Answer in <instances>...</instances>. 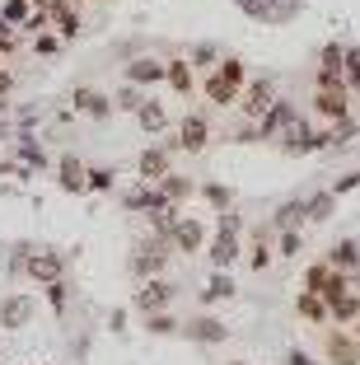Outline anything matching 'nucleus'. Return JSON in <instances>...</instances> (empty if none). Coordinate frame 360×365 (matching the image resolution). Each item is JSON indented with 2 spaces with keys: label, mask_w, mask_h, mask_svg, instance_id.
<instances>
[{
  "label": "nucleus",
  "mask_w": 360,
  "mask_h": 365,
  "mask_svg": "<svg viewBox=\"0 0 360 365\" xmlns=\"http://www.w3.org/2000/svg\"><path fill=\"white\" fill-rule=\"evenodd\" d=\"M71 113L108 118V113H113V103H108V94H98V89H75V94H71Z\"/></svg>",
  "instance_id": "6ab92c4d"
},
{
  "label": "nucleus",
  "mask_w": 360,
  "mask_h": 365,
  "mask_svg": "<svg viewBox=\"0 0 360 365\" xmlns=\"http://www.w3.org/2000/svg\"><path fill=\"white\" fill-rule=\"evenodd\" d=\"M234 5L257 24H286V19H295V14L304 10V0H234Z\"/></svg>",
  "instance_id": "7ed1b4c3"
},
{
  "label": "nucleus",
  "mask_w": 360,
  "mask_h": 365,
  "mask_svg": "<svg viewBox=\"0 0 360 365\" xmlns=\"http://www.w3.org/2000/svg\"><path fill=\"white\" fill-rule=\"evenodd\" d=\"M14 43H19V33H14L10 24L0 19V56H5V52H14Z\"/></svg>",
  "instance_id": "a18cd8bd"
},
{
  "label": "nucleus",
  "mask_w": 360,
  "mask_h": 365,
  "mask_svg": "<svg viewBox=\"0 0 360 365\" xmlns=\"http://www.w3.org/2000/svg\"><path fill=\"white\" fill-rule=\"evenodd\" d=\"M173 155L164 150V145H145L140 150V160H136V173H140V182H159L164 173H173Z\"/></svg>",
  "instance_id": "1a4fd4ad"
},
{
  "label": "nucleus",
  "mask_w": 360,
  "mask_h": 365,
  "mask_svg": "<svg viewBox=\"0 0 360 365\" xmlns=\"http://www.w3.org/2000/svg\"><path fill=\"white\" fill-rule=\"evenodd\" d=\"M234 98H239V89H234V85H225V80L211 71V80H206V103H211V108H230Z\"/></svg>",
  "instance_id": "cd10ccee"
},
{
  "label": "nucleus",
  "mask_w": 360,
  "mask_h": 365,
  "mask_svg": "<svg viewBox=\"0 0 360 365\" xmlns=\"http://www.w3.org/2000/svg\"><path fill=\"white\" fill-rule=\"evenodd\" d=\"M341 56H346V47H341V43H328L323 52H318V71H332V76H341Z\"/></svg>",
  "instance_id": "f704fd0d"
},
{
  "label": "nucleus",
  "mask_w": 360,
  "mask_h": 365,
  "mask_svg": "<svg viewBox=\"0 0 360 365\" xmlns=\"http://www.w3.org/2000/svg\"><path fill=\"white\" fill-rule=\"evenodd\" d=\"M341 80H346V89H360V47H346V56H341Z\"/></svg>",
  "instance_id": "72a5a7b5"
},
{
  "label": "nucleus",
  "mask_w": 360,
  "mask_h": 365,
  "mask_svg": "<svg viewBox=\"0 0 360 365\" xmlns=\"http://www.w3.org/2000/svg\"><path fill=\"white\" fill-rule=\"evenodd\" d=\"M295 118H299L295 103H290V98H276V103L262 113V122H257V140H286V131H290Z\"/></svg>",
  "instance_id": "423d86ee"
},
{
  "label": "nucleus",
  "mask_w": 360,
  "mask_h": 365,
  "mask_svg": "<svg viewBox=\"0 0 360 365\" xmlns=\"http://www.w3.org/2000/svg\"><path fill=\"white\" fill-rule=\"evenodd\" d=\"M234 365H244V361H234Z\"/></svg>",
  "instance_id": "6e6d98bb"
},
{
  "label": "nucleus",
  "mask_w": 360,
  "mask_h": 365,
  "mask_svg": "<svg viewBox=\"0 0 360 365\" xmlns=\"http://www.w3.org/2000/svg\"><path fill=\"white\" fill-rule=\"evenodd\" d=\"M182 337H187V342H225V337H230V328H225L220 319H211V314H202V319H192V323H182L178 328Z\"/></svg>",
  "instance_id": "9d476101"
},
{
  "label": "nucleus",
  "mask_w": 360,
  "mask_h": 365,
  "mask_svg": "<svg viewBox=\"0 0 360 365\" xmlns=\"http://www.w3.org/2000/svg\"><path fill=\"white\" fill-rule=\"evenodd\" d=\"M24 323H33V295H5L0 300V328H24Z\"/></svg>",
  "instance_id": "f8f14e48"
},
{
  "label": "nucleus",
  "mask_w": 360,
  "mask_h": 365,
  "mask_svg": "<svg viewBox=\"0 0 360 365\" xmlns=\"http://www.w3.org/2000/svg\"><path fill=\"white\" fill-rule=\"evenodd\" d=\"M360 187V173H346L341 182H332V197H341V192H356Z\"/></svg>",
  "instance_id": "de8ad7c7"
},
{
  "label": "nucleus",
  "mask_w": 360,
  "mask_h": 365,
  "mask_svg": "<svg viewBox=\"0 0 360 365\" xmlns=\"http://www.w3.org/2000/svg\"><path fill=\"white\" fill-rule=\"evenodd\" d=\"M136 122H140V131H145V136H164V131H169V113H164V103H159V98H145V103L136 108Z\"/></svg>",
  "instance_id": "dca6fc26"
},
{
  "label": "nucleus",
  "mask_w": 360,
  "mask_h": 365,
  "mask_svg": "<svg viewBox=\"0 0 360 365\" xmlns=\"http://www.w3.org/2000/svg\"><path fill=\"white\" fill-rule=\"evenodd\" d=\"M187 56H192V66H202V71H215V66H220V61H215V56H220V52H215V43H197Z\"/></svg>",
  "instance_id": "4c0bfd02"
},
{
  "label": "nucleus",
  "mask_w": 360,
  "mask_h": 365,
  "mask_svg": "<svg viewBox=\"0 0 360 365\" xmlns=\"http://www.w3.org/2000/svg\"><path fill=\"white\" fill-rule=\"evenodd\" d=\"M295 314H299V319H309V323H328V300L299 290V295H295Z\"/></svg>",
  "instance_id": "a878e982"
},
{
  "label": "nucleus",
  "mask_w": 360,
  "mask_h": 365,
  "mask_svg": "<svg viewBox=\"0 0 360 365\" xmlns=\"http://www.w3.org/2000/svg\"><path fill=\"white\" fill-rule=\"evenodd\" d=\"M85 173H89V169L75 160V155H66V160L56 164V182H61L66 192H85Z\"/></svg>",
  "instance_id": "b1692460"
},
{
  "label": "nucleus",
  "mask_w": 360,
  "mask_h": 365,
  "mask_svg": "<svg viewBox=\"0 0 360 365\" xmlns=\"http://www.w3.org/2000/svg\"><path fill=\"white\" fill-rule=\"evenodd\" d=\"M47 24H52V19H47L43 10H33V14H29V24H24V33H33V38H38V33H47Z\"/></svg>",
  "instance_id": "c03bdc74"
},
{
  "label": "nucleus",
  "mask_w": 360,
  "mask_h": 365,
  "mask_svg": "<svg viewBox=\"0 0 360 365\" xmlns=\"http://www.w3.org/2000/svg\"><path fill=\"white\" fill-rule=\"evenodd\" d=\"M33 52H38V56H56V52H61V38H52V33H38V38H33Z\"/></svg>",
  "instance_id": "79ce46f5"
},
{
  "label": "nucleus",
  "mask_w": 360,
  "mask_h": 365,
  "mask_svg": "<svg viewBox=\"0 0 360 365\" xmlns=\"http://www.w3.org/2000/svg\"><path fill=\"white\" fill-rule=\"evenodd\" d=\"M304 220H309V215H304V202L295 197V202H281V206H276V215H272V230H281V235H286V230H299Z\"/></svg>",
  "instance_id": "393cba45"
},
{
  "label": "nucleus",
  "mask_w": 360,
  "mask_h": 365,
  "mask_svg": "<svg viewBox=\"0 0 360 365\" xmlns=\"http://www.w3.org/2000/svg\"><path fill=\"white\" fill-rule=\"evenodd\" d=\"M159 80H164V61H159V56H136V61L127 66V85H159Z\"/></svg>",
  "instance_id": "f3484780"
},
{
  "label": "nucleus",
  "mask_w": 360,
  "mask_h": 365,
  "mask_svg": "<svg viewBox=\"0 0 360 365\" xmlns=\"http://www.w3.org/2000/svg\"><path fill=\"white\" fill-rule=\"evenodd\" d=\"M14 150H19V164H24V169H47L43 145H38V140H33L29 131H19V145H14Z\"/></svg>",
  "instance_id": "bb28decb"
},
{
  "label": "nucleus",
  "mask_w": 360,
  "mask_h": 365,
  "mask_svg": "<svg viewBox=\"0 0 360 365\" xmlns=\"http://www.w3.org/2000/svg\"><path fill=\"white\" fill-rule=\"evenodd\" d=\"M10 89H14V76H10V71H0V98L10 94Z\"/></svg>",
  "instance_id": "8fccbe9b"
},
{
  "label": "nucleus",
  "mask_w": 360,
  "mask_h": 365,
  "mask_svg": "<svg viewBox=\"0 0 360 365\" xmlns=\"http://www.w3.org/2000/svg\"><path fill=\"white\" fill-rule=\"evenodd\" d=\"M360 319V290H346V295H337V300L328 304V323H356Z\"/></svg>",
  "instance_id": "5701e85b"
},
{
  "label": "nucleus",
  "mask_w": 360,
  "mask_h": 365,
  "mask_svg": "<svg viewBox=\"0 0 360 365\" xmlns=\"http://www.w3.org/2000/svg\"><path fill=\"white\" fill-rule=\"evenodd\" d=\"M29 5H33V10H43V14H47V10L56 5V0H29Z\"/></svg>",
  "instance_id": "3c124183"
},
{
  "label": "nucleus",
  "mask_w": 360,
  "mask_h": 365,
  "mask_svg": "<svg viewBox=\"0 0 360 365\" xmlns=\"http://www.w3.org/2000/svg\"><path fill=\"white\" fill-rule=\"evenodd\" d=\"M169 239H150V244H140L136 253H131V277L140 281H155L159 272H164V262H169Z\"/></svg>",
  "instance_id": "39448f33"
},
{
  "label": "nucleus",
  "mask_w": 360,
  "mask_h": 365,
  "mask_svg": "<svg viewBox=\"0 0 360 365\" xmlns=\"http://www.w3.org/2000/svg\"><path fill=\"white\" fill-rule=\"evenodd\" d=\"M314 113L337 127V122H351V89H314Z\"/></svg>",
  "instance_id": "0eeeda50"
},
{
  "label": "nucleus",
  "mask_w": 360,
  "mask_h": 365,
  "mask_svg": "<svg viewBox=\"0 0 360 365\" xmlns=\"http://www.w3.org/2000/svg\"><path fill=\"white\" fill-rule=\"evenodd\" d=\"M351 337H356V342H360V319H356V323H351Z\"/></svg>",
  "instance_id": "603ef678"
},
{
  "label": "nucleus",
  "mask_w": 360,
  "mask_h": 365,
  "mask_svg": "<svg viewBox=\"0 0 360 365\" xmlns=\"http://www.w3.org/2000/svg\"><path fill=\"white\" fill-rule=\"evenodd\" d=\"M47 304H52L56 314H66V304H71V286H66V281H56V286H47Z\"/></svg>",
  "instance_id": "a19ab883"
},
{
  "label": "nucleus",
  "mask_w": 360,
  "mask_h": 365,
  "mask_svg": "<svg viewBox=\"0 0 360 365\" xmlns=\"http://www.w3.org/2000/svg\"><path fill=\"white\" fill-rule=\"evenodd\" d=\"M197 192H202V197H206V202H211V206H220V211H225V206L234 202V192H230V187H225V182H202Z\"/></svg>",
  "instance_id": "e433bc0d"
},
{
  "label": "nucleus",
  "mask_w": 360,
  "mask_h": 365,
  "mask_svg": "<svg viewBox=\"0 0 360 365\" xmlns=\"http://www.w3.org/2000/svg\"><path fill=\"white\" fill-rule=\"evenodd\" d=\"M24 277H29L33 286H43V290L56 286V281H66V253H61V248H47V244H33Z\"/></svg>",
  "instance_id": "f257e3e1"
},
{
  "label": "nucleus",
  "mask_w": 360,
  "mask_h": 365,
  "mask_svg": "<svg viewBox=\"0 0 360 365\" xmlns=\"http://www.w3.org/2000/svg\"><path fill=\"white\" fill-rule=\"evenodd\" d=\"M230 295H234V281L225 277V272H215V277L202 286V300H206V304H215V300H230Z\"/></svg>",
  "instance_id": "c756f323"
},
{
  "label": "nucleus",
  "mask_w": 360,
  "mask_h": 365,
  "mask_svg": "<svg viewBox=\"0 0 360 365\" xmlns=\"http://www.w3.org/2000/svg\"><path fill=\"white\" fill-rule=\"evenodd\" d=\"M145 328H150V333H159V337H164V333H178L182 323L173 319L169 309H164V314H150V319H145Z\"/></svg>",
  "instance_id": "58836bf2"
},
{
  "label": "nucleus",
  "mask_w": 360,
  "mask_h": 365,
  "mask_svg": "<svg viewBox=\"0 0 360 365\" xmlns=\"http://www.w3.org/2000/svg\"><path fill=\"white\" fill-rule=\"evenodd\" d=\"M29 14H33V5H29V0H5V5H0V19L10 24V29H14V24L24 29V24H29Z\"/></svg>",
  "instance_id": "473e14b6"
},
{
  "label": "nucleus",
  "mask_w": 360,
  "mask_h": 365,
  "mask_svg": "<svg viewBox=\"0 0 360 365\" xmlns=\"http://www.w3.org/2000/svg\"><path fill=\"white\" fill-rule=\"evenodd\" d=\"M272 103H276V85H272L267 76H257L253 85L244 89V118H248V122L257 127V122H262V113H267Z\"/></svg>",
  "instance_id": "6e6552de"
},
{
  "label": "nucleus",
  "mask_w": 360,
  "mask_h": 365,
  "mask_svg": "<svg viewBox=\"0 0 360 365\" xmlns=\"http://www.w3.org/2000/svg\"><path fill=\"white\" fill-rule=\"evenodd\" d=\"M117 103H122V108H131V113H136V108L145 103V94H140L136 85H127V89H122V94H117Z\"/></svg>",
  "instance_id": "37998d69"
},
{
  "label": "nucleus",
  "mask_w": 360,
  "mask_h": 365,
  "mask_svg": "<svg viewBox=\"0 0 360 365\" xmlns=\"http://www.w3.org/2000/svg\"><path fill=\"white\" fill-rule=\"evenodd\" d=\"M155 187L164 192V202H169V206H182V202H187L192 192H197V182H192L187 173H164V178L155 182Z\"/></svg>",
  "instance_id": "a211bd4d"
},
{
  "label": "nucleus",
  "mask_w": 360,
  "mask_h": 365,
  "mask_svg": "<svg viewBox=\"0 0 360 365\" xmlns=\"http://www.w3.org/2000/svg\"><path fill=\"white\" fill-rule=\"evenodd\" d=\"M117 182V169H89L85 173V192H108Z\"/></svg>",
  "instance_id": "c9c22d12"
},
{
  "label": "nucleus",
  "mask_w": 360,
  "mask_h": 365,
  "mask_svg": "<svg viewBox=\"0 0 360 365\" xmlns=\"http://www.w3.org/2000/svg\"><path fill=\"white\" fill-rule=\"evenodd\" d=\"M122 206H127V211H150V215H159L169 202H164V192H159L155 182H140V187H131V192L122 197Z\"/></svg>",
  "instance_id": "4468645a"
},
{
  "label": "nucleus",
  "mask_w": 360,
  "mask_h": 365,
  "mask_svg": "<svg viewBox=\"0 0 360 365\" xmlns=\"http://www.w3.org/2000/svg\"><path fill=\"white\" fill-rule=\"evenodd\" d=\"M164 80H169V89H173L178 98H187V94H192V85H197V80H192V66L182 61V56L164 61Z\"/></svg>",
  "instance_id": "412c9836"
},
{
  "label": "nucleus",
  "mask_w": 360,
  "mask_h": 365,
  "mask_svg": "<svg viewBox=\"0 0 360 365\" xmlns=\"http://www.w3.org/2000/svg\"><path fill=\"white\" fill-rule=\"evenodd\" d=\"M80 5H85V0H80Z\"/></svg>",
  "instance_id": "4d7b16f0"
},
{
  "label": "nucleus",
  "mask_w": 360,
  "mask_h": 365,
  "mask_svg": "<svg viewBox=\"0 0 360 365\" xmlns=\"http://www.w3.org/2000/svg\"><path fill=\"white\" fill-rule=\"evenodd\" d=\"M206 253H211L215 272H225L234 258H239V253H244V248H239V235H220V230H215V239H211V248H206Z\"/></svg>",
  "instance_id": "aec40b11"
},
{
  "label": "nucleus",
  "mask_w": 360,
  "mask_h": 365,
  "mask_svg": "<svg viewBox=\"0 0 360 365\" xmlns=\"http://www.w3.org/2000/svg\"><path fill=\"white\" fill-rule=\"evenodd\" d=\"M215 76H220L225 85L244 89V61H239V56H220V66H215Z\"/></svg>",
  "instance_id": "2f4dec72"
},
{
  "label": "nucleus",
  "mask_w": 360,
  "mask_h": 365,
  "mask_svg": "<svg viewBox=\"0 0 360 365\" xmlns=\"http://www.w3.org/2000/svg\"><path fill=\"white\" fill-rule=\"evenodd\" d=\"M5 136H10V122H0V140H5Z\"/></svg>",
  "instance_id": "864d4df0"
},
{
  "label": "nucleus",
  "mask_w": 360,
  "mask_h": 365,
  "mask_svg": "<svg viewBox=\"0 0 360 365\" xmlns=\"http://www.w3.org/2000/svg\"><path fill=\"white\" fill-rule=\"evenodd\" d=\"M332 211H337V197H332V192H314L304 202V215H309V220H328Z\"/></svg>",
  "instance_id": "c85d7f7f"
},
{
  "label": "nucleus",
  "mask_w": 360,
  "mask_h": 365,
  "mask_svg": "<svg viewBox=\"0 0 360 365\" xmlns=\"http://www.w3.org/2000/svg\"><path fill=\"white\" fill-rule=\"evenodd\" d=\"M323 262L337 267V272H356L360 267V244H356V239H341V244L328 248V258H323Z\"/></svg>",
  "instance_id": "4be33fe9"
},
{
  "label": "nucleus",
  "mask_w": 360,
  "mask_h": 365,
  "mask_svg": "<svg viewBox=\"0 0 360 365\" xmlns=\"http://www.w3.org/2000/svg\"><path fill=\"white\" fill-rule=\"evenodd\" d=\"M267 235H272V225H257V244H253V253H248L253 272H267V267H272V248H267Z\"/></svg>",
  "instance_id": "7c9ffc66"
},
{
  "label": "nucleus",
  "mask_w": 360,
  "mask_h": 365,
  "mask_svg": "<svg viewBox=\"0 0 360 365\" xmlns=\"http://www.w3.org/2000/svg\"><path fill=\"white\" fill-rule=\"evenodd\" d=\"M239 230H244V220L234 211H220V235H239Z\"/></svg>",
  "instance_id": "49530a36"
},
{
  "label": "nucleus",
  "mask_w": 360,
  "mask_h": 365,
  "mask_svg": "<svg viewBox=\"0 0 360 365\" xmlns=\"http://www.w3.org/2000/svg\"><path fill=\"white\" fill-rule=\"evenodd\" d=\"M286 365H318L309 351H299V346H290V356H286Z\"/></svg>",
  "instance_id": "09e8293b"
},
{
  "label": "nucleus",
  "mask_w": 360,
  "mask_h": 365,
  "mask_svg": "<svg viewBox=\"0 0 360 365\" xmlns=\"http://www.w3.org/2000/svg\"><path fill=\"white\" fill-rule=\"evenodd\" d=\"M328 356L337 365H360V342L346 333V328H332L328 333Z\"/></svg>",
  "instance_id": "2eb2a0df"
},
{
  "label": "nucleus",
  "mask_w": 360,
  "mask_h": 365,
  "mask_svg": "<svg viewBox=\"0 0 360 365\" xmlns=\"http://www.w3.org/2000/svg\"><path fill=\"white\" fill-rule=\"evenodd\" d=\"M169 244H173V248H182V253H197V248L206 244V225L197 220V215H182L178 225H173Z\"/></svg>",
  "instance_id": "9b49d317"
},
{
  "label": "nucleus",
  "mask_w": 360,
  "mask_h": 365,
  "mask_svg": "<svg viewBox=\"0 0 360 365\" xmlns=\"http://www.w3.org/2000/svg\"><path fill=\"white\" fill-rule=\"evenodd\" d=\"M0 71H5V61H0Z\"/></svg>",
  "instance_id": "5fc2aeb1"
},
{
  "label": "nucleus",
  "mask_w": 360,
  "mask_h": 365,
  "mask_svg": "<svg viewBox=\"0 0 360 365\" xmlns=\"http://www.w3.org/2000/svg\"><path fill=\"white\" fill-rule=\"evenodd\" d=\"M206 140H211V127H206V118L202 113H187V118L178 122V136H169L164 140V150H182V155H202L206 150Z\"/></svg>",
  "instance_id": "f03ea898"
},
{
  "label": "nucleus",
  "mask_w": 360,
  "mask_h": 365,
  "mask_svg": "<svg viewBox=\"0 0 360 365\" xmlns=\"http://www.w3.org/2000/svg\"><path fill=\"white\" fill-rule=\"evenodd\" d=\"M47 19H52V29H56V33H61V43L80 38V29H85V24H80V10H75L71 0H56L52 10H47Z\"/></svg>",
  "instance_id": "ddd939ff"
},
{
  "label": "nucleus",
  "mask_w": 360,
  "mask_h": 365,
  "mask_svg": "<svg viewBox=\"0 0 360 365\" xmlns=\"http://www.w3.org/2000/svg\"><path fill=\"white\" fill-rule=\"evenodd\" d=\"M173 295H178V286L164 281V277H155V281H140V286H136V300H131V304H136V314H145V319H150V314L169 309Z\"/></svg>",
  "instance_id": "20e7f679"
},
{
  "label": "nucleus",
  "mask_w": 360,
  "mask_h": 365,
  "mask_svg": "<svg viewBox=\"0 0 360 365\" xmlns=\"http://www.w3.org/2000/svg\"><path fill=\"white\" fill-rule=\"evenodd\" d=\"M299 248H304V239H299V230H286V235L276 239V253H281V258H299Z\"/></svg>",
  "instance_id": "ea45409f"
}]
</instances>
